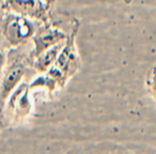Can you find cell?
Here are the masks:
<instances>
[{"mask_svg":"<svg viewBox=\"0 0 156 154\" xmlns=\"http://www.w3.org/2000/svg\"><path fill=\"white\" fill-rule=\"evenodd\" d=\"M145 88L150 95L156 102V63L147 73L145 78Z\"/></svg>","mask_w":156,"mask_h":154,"instance_id":"52a82bcc","label":"cell"},{"mask_svg":"<svg viewBox=\"0 0 156 154\" xmlns=\"http://www.w3.org/2000/svg\"><path fill=\"white\" fill-rule=\"evenodd\" d=\"M41 24L28 16L0 8V37L10 48L30 43Z\"/></svg>","mask_w":156,"mask_h":154,"instance_id":"3957f363","label":"cell"},{"mask_svg":"<svg viewBox=\"0 0 156 154\" xmlns=\"http://www.w3.org/2000/svg\"><path fill=\"white\" fill-rule=\"evenodd\" d=\"M30 78L24 81L7 98L2 109V120L5 127L10 124H17L27 119L32 110Z\"/></svg>","mask_w":156,"mask_h":154,"instance_id":"277c9868","label":"cell"},{"mask_svg":"<svg viewBox=\"0 0 156 154\" xmlns=\"http://www.w3.org/2000/svg\"><path fill=\"white\" fill-rule=\"evenodd\" d=\"M32 44L11 48L8 54L5 66L0 79V111L2 115L5 103L10 94L24 81L35 75L31 67Z\"/></svg>","mask_w":156,"mask_h":154,"instance_id":"7a4b0ae2","label":"cell"},{"mask_svg":"<svg viewBox=\"0 0 156 154\" xmlns=\"http://www.w3.org/2000/svg\"><path fill=\"white\" fill-rule=\"evenodd\" d=\"M79 29L80 27L76 28L65 41L62 50L50 69L45 73L37 74L30 79L29 86L31 91L42 88L47 91V94H54L64 89L67 83L79 72L81 58L76 44Z\"/></svg>","mask_w":156,"mask_h":154,"instance_id":"6da1fadb","label":"cell"},{"mask_svg":"<svg viewBox=\"0 0 156 154\" xmlns=\"http://www.w3.org/2000/svg\"><path fill=\"white\" fill-rule=\"evenodd\" d=\"M43 2L46 5V7L50 10V11H54L55 5L57 3V0H43Z\"/></svg>","mask_w":156,"mask_h":154,"instance_id":"9c48e42d","label":"cell"},{"mask_svg":"<svg viewBox=\"0 0 156 154\" xmlns=\"http://www.w3.org/2000/svg\"><path fill=\"white\" fill-rule=\"evenodd\" d=\"M3 8L41 23L47 22L54 12L46 7L43 0H5Z\"/></svg>","mask_w":156,"mask_h":154,"instance_id":"5b68a950","label":"cell"},{"mask_svg":"<svg viewBox=\"0 0 156 154\" xmlns=\"http://www.w3.org/2000/svg\"><path fill=\"white\" fill-rule=\"evenodd\" d=\"M0 121L2 122L3 123V120H2V115H1V111H0ZM3 125H5V124H3Z\"/></svg>","mask_w":156,"mask_h":154,"instance_id":"7c38bea8","label":"cell"},{"mask_svg":"<svg viewBox=\"0 0 156 154\" xmlns=\"http://www.w3.org/2000/svg\"><path fill=\"white\" fill-rule=\"evenodd\" d=\"M11 48L7 45L3 39L0 37V79H1V75H2L3 69L5 66V62H7L8 54Z\"/></svg>","mask_w":156,"mask_h":154,"instance_id":"ba28073f","label":"cell"},{"mask_svg":"<svg viewBox=\"0 0 156 154\" xmlns=\"http://www.w3.org/2000/svg\"><path fill=\"white\" fill-rule=\"evenodd\" d=\"M5 2V0H0V8H2V7H3Z\"/></svg>","mask_w":156,"mask_h":154,"instance_id":"8fae6325","label":"cell"},{"mask_svg":"<svg viewBox=\"0 0 156 154\" xmlns=\"http://www.w3.org/2000/svg\"><path fill=\"white\" fill-rule=\"evenodd\" d=\"M5 128V125H3V123L1 121H0V134H1V132H2V130Z\"/></svg>","mask_w":156,"mask_h":154,"instance_id":"30bf717a","label":"cell"},{"mask_svg":"<svg viewBox=\"0 0 156 154\" xmlns=\"http://www.w3.org/2000/svg\"><path fill=\"white\" fill-rule=\"evenodd\" d=\"M64 44L65 42L59 43L31 58V67H32V71L34 72L35 75L45 73L50 69V66L54 64L55 61L58 58Z\"/></svg>","mask_w":156,"mask_h":154,"instance_id":"8992f818","label":"cell"}]
</instances>
